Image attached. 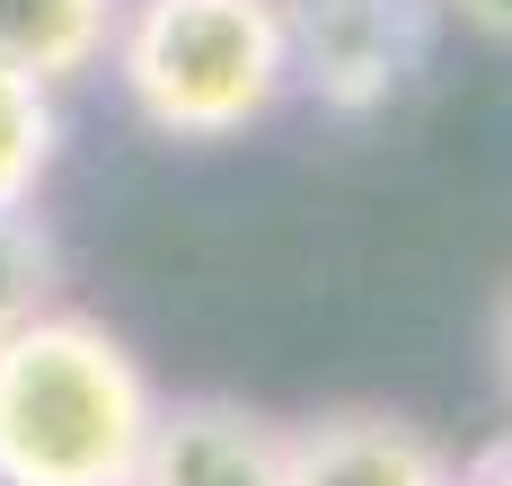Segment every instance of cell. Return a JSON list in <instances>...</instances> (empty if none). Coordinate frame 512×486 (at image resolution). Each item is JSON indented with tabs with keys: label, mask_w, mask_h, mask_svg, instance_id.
Returning <instances> with one entry per match:
<instances>
[{
	"label": "cell",
	"mask_w": 512,
	"mask_h": 486,
	"mask_svg": "<svg viewBox=\"0 0 512 486\" xmlns=\"http://www.w3.org/2000/svg\"><path fill=\"white\" fill-rule=\"evenodd\" d=\"M159 407L142 354L53 301L0 336V486H142Z\"/></svg>",
	"instance_id": "obj_1"
},
{
	"label": "cell",
	"mask_w": 512,
	"mask_h": 486,
	"mask_svg": "<svg viewBox=\"0 0 512 486\" xmlns=\"http://www.w3.org/2000/svg\"><path fill=\"white\" fill-rule=\"evenodd\" d=\"M106 71L168 142H239L292 98V0H124Z\"/></svg>",
	"instance_id": "obj_2"
},
{
	"label": "cell",
	"mask_w": 512,
	"mask_h": 486,
	"mask_svg": "<svg viewBox=\"0 0 512 486\" xmlns=\"http://www.w3.org/2000/svg\"><path fill=\"white\" fill-rule=\"evenodd\" d=\"M433 54V0H292V89L327 115H380Z\"/></svg>",
	"instance_id": "obj_3"
},
{
	"label": "cell",
	"mask_w": 512,
	"mask_h": 486,
	"mask_svg": "<svg viewBox=\"0 0 512 486\" xmlns=\"http://www.w3.org/2000/svg\"><path fill=\"white\" fill-rule=\"evenodd\" d=\"M283 478L292 486H451V451L407 416L380 407H336L318 425L283 433Z\"/></svg>",
	"instance_id": "obj_4"
},
{
	"label": "cell",
	"mask_w": 512,
	"mask_h": 486,
	"mask_svg": "<svg viewBox=\"0 0 512 486\" xmlns=\"http://www.w3.org/2000/svg\"><path fill=\"white\" fill-rule=\"evenodd\" d=\"M142 486H292L283 425H265L230 398H177V407H159Z\"/></svg>",
	"instance_id": "obj_5"
},
{
	"label": "cell",
	"mask_w": 512,
	"mask_h": 486,
	"mask_svg": "<svg viewBox=\"0 0 512 486\" xmlns=\"http://www.w3.org/2000/svg\"><path fill=\"white\" fill-rule=\"evenodd\" d=\"M115 18H124V0H0V62L71 89V80L106 71Z\"/></svg>",
	"instance_id": "obj_6"
},
{
	"label": "cell",
	"mask_w": 512,
	"mask_h": 486,
	"mask_svg": "<svg viewBox=\"0 0 512 486\" xmlns=\"http://www.w3.org/2000/svg\"><path fill=\"white\" fill-rule=\"evenodd\" d=\"M62 160V89L0 62V204H36Z\"/></svg>",
	"instance_id": "obj_7"
},
{
	"label": "cell",
	"mask_w": 512,
	"mask_h": 486,
	"mask_svg": "<svg viewBox=\"0 0 512 486\" xmlns=\"http://www.w3.org/2000/svg\"><path fill=\"white\" fill-rule=\"evenodd\" d=\"M62 301V248L36 221V204H0V336Z\"/></svg>",
	"instance_id": "obj_8"
},
{
	"label": "cell",
	"mask_w": 512,
	"mask_h": 486,
	"mask_svg": "<svg viewBox=\"0 0 512 486\" xmlns=\"http://www.w3.org/2000/svg\"><path fill=\"white\" fill-rule=\"evenodd\" d=\"M451 486H512V433H504V442H486L477 460H460V478H451Z\"/></svg>",
	"instance_id": "obj_9"
},
{
	"label": "cell",
	"mask_w": 512,
	"mask_h": 486,
	"mask_svg": "<svg viewBox=\"0 0 512 486\" xmlns=\"http://www.w3.org/2000/svg\"><path fill=\"white\" fill-rule=\"evenodd\" d=\"M460 9H468V18H486V27H504V36H512V0H460Z\"/></svg>",
	"instance_id": "obj_10"
},
{
	"label": "cell",
	"mask_w": 512,
	"mask_h": 486,
	"mask_svg": "<svg viewBox=\"0 0 512 486\" xmlns=\"http://www.w3.org/2000/svg\"><path fill=\"white\" fill-rule=\"evenodd\" d=\"M495 354H504V389H512V301H504V327H495Z\"/></svg>",
	"instance_id": "obj_11"
}]
</instances>
